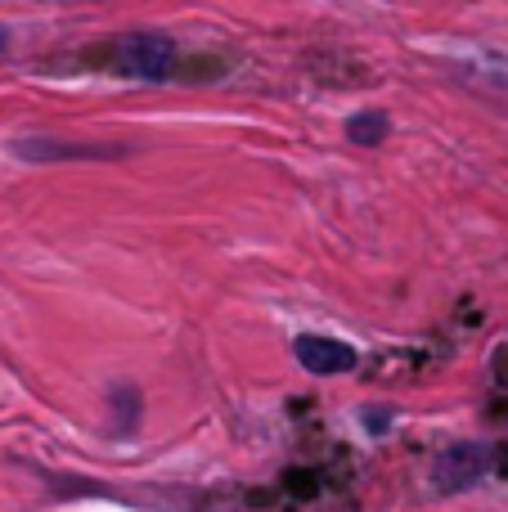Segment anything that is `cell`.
<instances>
[{
	"instance_id": "4",
	"label": "cell",
	"mask_w": 508,
	"mask_h": 512,
	"mask_svg": "<svg viewBox=\"0 0 508 512\" xmlns=\"http://www.w3.org/2000/svg\"><path fill=\"white\" fill-rule=\"evenodd\" d=\"M14 153L23 162H63V158H113V153H122V149H108V144L50 140V135H23V140H14Z\"/></svg>"
},
{
	"instance_id": "7",
	"label": "cell",
	"mask_w": 508,
	"mask_h": 512,
	"mask_svg": "<svg viewBox=\"0 0 508 512\" xmlns=\"http://www.w3.org/2000/svg\"><path fill=\"white\" fill-rule=\"evenodd\" d=\"M9 50V32H5V27H0V54H5Z\"/></svg>"
},
{
	"instance_id": "5",
	"label": "cell",
	"mask_w": 508,
	"mask_h": 512,
	"mask_svg": "<svg viewBox=\"0 0 508 512\" xmlns=\"http://www.w3.org/2000/svg\"><path fill=\"white\" fill-rule=\"evenodd\" d=\"M392 135V117L383 108H365V113L347 117V140L351 144H365V149H378V144Z\"/></svg>"
},
{
	"instance_id": "3",
	"label": "cell",
	"mask_w": 508,
	"mask_h": 512,
	"mask_svg": "<svg viewBox=\"0 0 508 512\" xmlns=\"http://www.w3.org/2000/svg\"><path fill=\"white\" fill-rule=\"evenodd\" d=\"M293 351H297V364H302L306 373H315V378H333V373L356 369V351H351L347 342H338V337H324V333H302L293 342Z\"/></svg>"
},
{
	"instance_id": "1",
	"label": "cell",
	"mask_w": 508,
	"mask_h": 512,
	"mask_svg": "<svg viewBox=\"0 0 508 512\" xmlns=\"http://www.w3.org/2000/svg\"><path fill=\"white\" fill-rule=\"evenodd\" d=\"M117 63L135 81H162L176 63V41L167 32H131L117 41Z\"/></svg>"
},
{
	"instance_id": "2",
	"label": "cell",
	"mask_w": 508,
	"mask_h": 512,
	"mask_svg": "<svg viewBox=\"0 0 508 512\" xmlns=\"http://www.w3.org/2000/svg\"><path fill=\"white\" fill-rule=\"evenodd\" d=\"M491 472V450L477 441H459V445H446V450L432 459V486L441 495H455V490H468Z\"/></svg>"
},
{
	"instance_id": "6",
	"label": "cell",
	"mask_w": 508,
	"mask_h": 512,
	"mask_svg": "<svg viewBox=\"0 0 508 512\" xmlns=\"http://www.w3.org/2000/svg\"><path fill=\"white\" fill-rule=\"evenodd\" d=\"M387 423H392V418H387V414H369V432H383Z\"/></svg>"
}]
</instances>
